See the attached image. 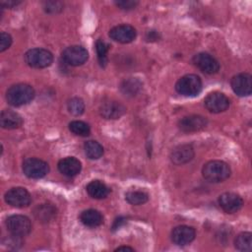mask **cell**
<instances>
[{
    "label": "cell",
    "mask_w": 252,
    "mask_h": 252,
    "mask_svg": "<svg viewBox=\"0 0 252 252\" xmlns=\"http://www.w3.org/2000/svg\"><path fill=\"white\" fill-rule=\"evenodd\" d=\"M34 97V90L28 84H16L6 92V99L12 106H22L31 102Z\"/></svg>",
    "instance_id": "1"
},
{
    "label": "cell",
    "mask_w": 252,
    "mask_h": 252,
    "mask_svg": "<svg viewBox=\"0 0 252 252\" xmlns=\"http://www.w3.org/2000/svg\"><path fill=\"white\" fill-rule=\"evenodd\" d=\"M229 165L222 160H211L204 164L202 174L204 178L212 183H219L226 180L230 176Z\"/></svg>",
    "instance_id": "2"
},
{
    "label": "cell",
    "mask_w": 252,
    "mask_h": 252,
    "mask_svg": "<svg viewBox=\"0 0 252 252\" xmlns=\"http://www.w3.org/2000/svg\"><path fill=\"white\" fill-rule=\"evenodd\" d=\"M175 90L181 95L195 96L202 91V80L195 74H187L176 82Z\"/></svg>",
    "instance_id": "3"
},
{
    "label": "cell",
    "mask_w": 252,
    "mask_h": 252,
    "mask_svg": "<svg viewBox=\"0 0 252 252\" xmlns=\"http://www.w3.org/2000/svg\"><path fill=\"white\" fill-rule=\"evenodd\" d=\"M25 61L30 67L32 68H46L51 65L53 61V55L47 49L32 48L26 52Z\"/></svg>",
    "instance_id": "4"
},
{
    "label": "cell",
    "mask_w": 252,
    "mask_h": 252,
    "mask_svg": "<svg viewBox=\"0 0 252 252\" xmlns=\"http://www.w3.org/2000/svg\"><path fill=\"white\" fill-rule=\"evenodd\" d=\"M23 171L26 176L32 179H39L44 177L48 171V163L36 158H29L23 162Z\"/></svg>",
    "instance_id": "5"
},
{
    "label": "cell",
    "mask_w": 252,
    "mask_h": 252,
    "mask_svg": "<svg viewBox=\"0 0 252 252\" xmlns=\"http://www.w3.org/2000/svg\"><path fill=\"white\" fill-rule=\"evenodd\" d=\"M6 227L12 234L25 236L32 230V222L30 219L24 215H13L7 218Z\"/></svg>",
    "instance_id": "6"
},
{
    "label": "cell",
    "mask_w": 252,
    "mask_h": 252,
    "mask_svg": "<svg viewBox=\"0 0 252 252\" xmlns=\"http://www.w3.org/2000/svg\"><path fill=\"white\" fill-rule=\"evenodd\" d=\"M5 202L14 208H26L32 202L31 194L23 187H14L5 193Z\"/></svg>",
    "instance_id": "7"
},
{
    "label": "cell",
    "mask_w": 252,
    "mask_h": 252,
    "mask_svg": "<svg viewBox=\"0 0 252 252\" xmlns=\"http://www.w3.org/2000/svg\"><path fill=\"white\" fill-rule=\"evenodd\" d=\"M61 56L65 63L71 66H80L88 60L89 53L87 49L81 45H71L62 51Z\"/></svg>",
    "instance_id": "8"
},
{
    "label": "cell",
    "mask_w": 252,
    "mask_h": 252,
    "mask_svg": "<svg viewBox=\"0 0 252 252\" xmlns=\"http://www.w3.org/2000/svg\"><path fill=\"white\" fill-rule=\"evenodd\" d=\"M206 108L213 113H220L225 111L229 106L228 97L220 92H213L209 94L205 100Z\"/></svg>",
    "instance_id": "9"
},
{
    "label": "cell",
    "mask_w": 252,
    "mask_h": 252,
    "mask_svg": "<svg viewBox=\"0 0 252 252\" xmlns=\"http://www.w3.org/2000/svg\"><path fill=\"white\" fill-rule=\"evenodd\" d=\"M193 63L205 74H216L220 70L219 61L209 53L200 52L194 55Z\"/></svg>",
    "instance_id": "10"
},
{
    "label": "cell",
    "mask_w": 252,
    "mask_h": 252,
    "mask_svg": "<svg viewBox=\"0 0 252 252\" xmlns=\"http://www.w3.org/2000/svg\"><path fill=\"white\" fill-rule=\"evenodd\" d=\"M230 86L234 94L239 96H248L252 92V77L248 73H240L232 77Z\"/></svg>",
    "instance_id": "11"
},
{
    "label": "cell",
    "mask_w": 252,
    "mask_h": 252,
    "mask_svg": "<svg viewBox=\"0 0 252 252\" xmlns=\"http://www.w3.org/2000/svg\"><path fill=\"white\" fill-rule=\"evenodd\" d=\"M208 124L206 117L202 115H189L181 118L178 122V128L185 133L198 132L203 130Z\"/></svg>",
    "instance_id": "12"
},
{
    "label": "cell",
    "mask_w": 252,
    "mask_h": 252,
    "mask_svg": "<svg viewBox=\"0 0 252 252\" xmlns=\"http://www.w3.org/2000/svg\"><path fill=\"white\" fill-rule=\"evenodd\" d=\"M108 34L114 41L119 43H129L136 38L137 32L130 25H119L113 27Z\"/></svg>",
    "instance_id": "13"
},
{
    "label": "cell",
    "mask_w": 252,
    "mask_h": 252,
    "mask_svg": "<svg viewBox=\"0 0 252 252\" xmlns=\"http://www.w3.org/2000/svg\"><path fill=\"white\" fill-rule=\"evenodd\" d=\"M219 205L225 213L233 214L242 208L243 200L236 193L225 192L219 197Z\"/></svg>",
    "instance_id": "14"
},
{
    "label": "cell",
    "mask_w": 252,
    "mask_h": 252,
    "mask_svg": "<svg viewBox=\"0 0 252 252\" xmlns=\"http://www.w3.org/2000/svg\"><path fill=\"white\" fill-rule=\"evenodd\" d=\"M196 236V231L189 225H178L171 231V240L178 246L190 244Z\"/></svg>",
    "instance_id": "15"
},
{
    "label": "cell",
    "mask_w": 252,
    "mask_h": 252,
    "mask_svg": "<svg viewBox=\"0 0 252 252\" xmlns=\"http://www.w3.org/2000/svg\"><path fill=\"white\" fill-rule=\"evenodd\" d=\"M126 112V107L119 101L108 100L99 107L100 115L105 119H117Z\"/></svg>",
    "instance_id": "16"
},
{
    "label": "cell",
    "mask_w": 252,
    "mask_h": 252,
    "mask_svg": "<svg viewBox=\"0 0 252 252\" xmlns=\"http://www.w3.org/2000/svg\"><path fill=\"white\" fill-rule=\"evenodd\" d=\"M194 158V149L191 145H180L174 148L170 154L171 161L176 165L189 162Z\"/></svg>",
    "instance_id": "17"
},
{
    "label": "cell",
    "mask_w": 252,
    "mask_h": 252,
    "mask_svg": "<svg viewBox=\"0 0 252 252\" xmlns=\"http://www.w3.org/2000/svg\"><path fill=\"white\" fill-rule=\"evenodd\" d=\"M58 170L67 177H74L80 173L82 164L79 159L74 157H67L58 161Z\"/></svg>",
    "instance_id": "18"
},
{
    "label": "cell",
    "mask_w": 252,
    "mask_h": 252,
    "mask_svg": "<svg viewBox=\"0 0 252 252\" xmlns=\"http://www.w3.org/2000/svg\"><path fill=\"white\" fill-rule=\"evenodd\" d=\"M23 124L22 116L16 111L5 109L0 115V125L4 129H16L21 127Z\"/></svg>",
    "instance_id": "19"
},
{
    "label": "cell",
    "mask_w": 252,
    "mask_h": 252,
    "mask_svg": "<svg viewBox=\"0 0 252 252\" xmlns=\"http://www.w3.org/2000/svg\"><path fill=\"white\" fill-rule=\"evenodd\" d=\"M86 190L88 194L94 199H104L110 192V189L107 187V185L100 180L91 181L87 185Z\"/></svg>",
    "instance_id": "20"
},
{
    "label": "cell",
    "mask_w": 252,
    "mask_h": 252,
    "mask_svg": "<svg viewBox=\"0 0 252 252\" xmlns=\"http://www.w3.org/2000/svg\"><path fill=\"white\" fill-rule=\"evenodd\" d=\"M80 220L89 227H96L100 225L103 222V217L100 214V212L89 209L86 211H83L80 215Z\"/></svg>",
    "instance_id": "21"
},
{
    "label": "cell",
    "mask_w": 252,
    "mask_h": 252,
    "mask_svg": "<svg viewBox=\"0 0 252 252\" xmlns=\"http://www.w3.org/2000/svg\"><path fill=\"white\" fill-rule=\"evenodd\" d=\"M84 150L86 156L90 159H98L103 155L102 146L96 141H88L84 145Z\"/></svg>",
    "instance_id": "22"
},
{
    "label": "cell",
    "mask_w": 252,
    "mask_h": 252,
    "mask_svg": "<svg viewBox=\"0 0 252 252\" xmlns=\"http://www.w3.org/2000/svg\"><path fill=\"white\" fill-rule=\"evenodd\" d=\"M234 246L239 251L248 252L252 249V234L251 232H241L234 240Z\"/></svg>",
    "instance_id": "23"
},
{
    "label": "cell",
    "mask_w": 252,
    "mask_h": 252,
    "mask_svg": "<svg viewBox=\"0 0 252 252\" xmlns=\"http://www.w3.org/2000/svg\"><path fill=\"white\" fill-rule=\"evenodd\" d=\"M125 200L131 205H143L149 200V195L142 190H129L125 194Z\"/></svg>",
    "instance_id": "24"
},
{
    "label": "cell",
    "mask_w": 252,
    "mask_h": 252,
    "mask_svg": "<svg viewBox=\"0 0 252 252\" xmlns=\"http://www.w3.org/2000/svg\"><path fill=\"white\" fill-rule=\"evenodd\" d=\"M55 215V209L47 204H42L34 210V216L40 221H49Z\"/></svg>",
    "instance_id": "25"
},
{
    "label": "cell",
    "mask_w": 252,
    "mask_h": 252,
    "mask_svg": "<svg viewBox=\"0 0 252 252\" xmlns=\"http://www.w3.org/2000/svg\"><path fill=\"white\" fill-rule=\"evenodd\" d=\"M141 87H142V84L139 80L130 78L128 80H124L121 83L120 89H121L122 93L127 95H135L139 92Z\"/></svg>",
    "instance_id": "26"
},
{
    "label": "cell",
    "mask_w": 252,
    "mask_h": 252,
    "mask_svg": "<svg viewBox=\"0 0 252 252\" xmlns=\"http://www.w3.org/2000/svg\"><path fill=\"white\" fill-rule=\"evenodd\" d=\"M95 49L97 54V59L100 66L104 67L107 64V53L109 50V44L103 39H97L95 42Z\"/></svg>",
    "instance_id": "27"
},
{
    "label": "cell",
    "mask_w": 252,
    "mask_h": 252,
    "mask_svg": "<svg viewBox=\"0 0 252 252\" xmlns=\"http://www.w3.org/2000/svg\"><path fill=\"white\" fill-rule=\"evenodd\" d=\"M69 130L75 135L87 137L91 133V128L89 124L81 120H74L69 123Z\"/></svg>",
    "instance_id": "28"
},
{
    "label": "cell",
    "mask_w": 252,
    "mask_h": 252,
    "mask_svg": "<svg viewBox=\"0 0 252 252\" xmlns=\"http://www.w3.org/2000/svg\"><path fill=\"white\" fill-rule=\"evenodd\" d=\"M68 111L75 116H79L85 111V103L84 100L80 97H72L67 102Z\"/></svg>",
    "instance_id": "29"
},
{
    "label": "cell",
    "mask_w": 252,
    "mask_h": 252,
    "mask_svg": "<svg viewBox=\"0 0 252 252\" xmlns=\"http://www.w3.org/2000/svg\"><path fill=\"white\" fill-rule=\"evenodd\" d=\"M43 7L47 13L54 14V13H59L63 9V4L58 1H47V2H44Z\"/></svg>",
    "instance_id": "30"
},
{
    "label": "cell",
    "mask_w": 252,
    "mask_h": 252,
    "mask_svg": "<svg viewBox=\"0 0 252 252\" xmlns=\"http://www.w3.org/2000/svg\"><path fill=\"white\" fill-rule=\"evenodd\" d=\"M11 44H12V36L7 32H2L0 35V51L1 52L5 51L11 46Z\"/></svg>",
    "instance_id": "31"
},
{
    "label": "cell",
    "mask_w": 252,
    "mask_h": 252,
    "mask_svg": "<svg viewBox=\"0 0 252 252\" xmlns=\"http://www.w3.org/2000/svg\"><path fill=\"white\" fill-rule=\"evenodd\" d=\"M138 1H133V0H120V1H115V5L119 7L122 10H132L138 5Z\"/></svg>",
    "instance_id": "32"
},
{
    "label": "cell",
    "mask_w": 252,
    "mask_h": 252,
    "mask_svg": "<svg viewBox=\"0 0 252 252\" xmlns=\"http://www.w3.org/2000/svg\"><path fill=\"white\" fill-rule=\"evenodd\" d=\"M21 1H15V0H9V1H1V6L5 8H13L17 5H19Z\"/></svg>",
    "instance_id": "33"
},
{
    "label": "cell",
    "mask_w": 252,
    "mask_h": 252,
    "mask_svg": "<svg viewBox=\"0 0 252 252\" xmlns=\"http://www.w3.org/2000/svg\"><path fill=\"white\" fill-rule=\"evenodd\" d=\"M126 221V219L125 218H122V217H119L118 219H116L112 224V230H116L117 228H119L121 225H123Z\"/></svg>",
    "instance_id": "34"
},
{
    "label": "cell",
    "mask_w": 252,
    "mask_h": 252,
    "mask_svg": "<svg viewBox=\"0 0 252 252\" xmlns=\"http://www.w3.org/2000/svg\"><path fill=\"white\" fill-rule=\"evenodd\" d=\"M122 250H129V251H133L134 248L132 247H129V246H120L118 248L115 249V251H122Z\"/></svg>",
    "instance_id": "35"
}]
</instances>
